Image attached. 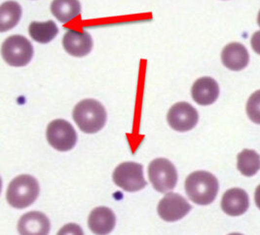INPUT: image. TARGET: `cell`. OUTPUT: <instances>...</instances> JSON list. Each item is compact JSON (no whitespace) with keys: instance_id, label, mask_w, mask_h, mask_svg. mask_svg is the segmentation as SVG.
Listing matches in <instances>:
<instances>
[{"instance_id":"cell-1","label":"cell","mask_w":260,"mask_h":235,"mask_svg":"<svg viewBox=\"0 0 260 235\" xmlns=\"http://www.w3.org/2000/svg\"><path fill=\"white\" fill-rule=\"evenodd\" d=\"M72 116L82 132L95 134L105 127L107 113L105 106L100 102L93 99H86L75 106Z\"/></svg>"},{"instance_id":"cell-2","label":"cell","mask_w":260,"mask_h":235,"mask_svg":"<svg viewBox=\"0 0 260 235\" xmlns=\"http://www.w3.org/2000/svg\"><path fill=\"white\" fill-rule=\"evenodd\" d=\"M184 187L189 199L198 205L213 203L219 188L217 179L206 171L191 173L185 180Z\"/></svg>"},{"instance_id":"cell-3","label":"cell","mask_w":260,"mask_h":235,"mask_svg":"<svg viewBox=\"0 0 260 235\" xmlns=\"http://www.w3.org/2000/svg\"><path fill=\"white\" fill-rule=\"evenodd\" d=\"M39 195V185L35 177L20 175L9 184L6 199L16 209H24L30 206Z\"/></svg>"},{"instance_id":"cell-4","label":"cell","mask_w":260,"mask_h":235,"mask_svg":"<svg viewBox=\"0 0 260 235\" xmlns=\"http://www.w3.org/2000/svg\"><path fill=\"white\" fill-rule=\"evenodd\" d=\"M1 54L9 66L20 68L26 66L31 61L34 47L24 36H9L2 44Z\"/></svg>"},{"instance_id":"cell-5","label":"cell","mask_w":260,"mask_h":235,"mask_svg":"<svg viewBox=\"0 0 260 235\" xmlns=\"http://www.w3.org/2000/svg\"><path fill=\"white\" fill-rule=\"evenodd\" d=\"M148 177L154 189L161 193L173 190L178 183V171L166 158L154 159L148 166Z\"/></svg>"},{"instance_id":"cell-6","label":"cell","mask_w":260,"mask_h":235,"mask_svg":"<svg viewBox=\"0 0 260 235\" xmlns=\"http://www.w3.org/2000/svg\"><path fill=\"white\" fill-rule=\"evenodd\" d=\"M46 137L49 144L59 152H69L77 142L76 131L63 119H56L48 125Z\"/></svg>"},{"instance_id":"cell-7","label":"cell","mask_w":260,"mask_h":235,"mask_svg":"<svg viewBox=\"0 0 260 235\" xmlns=\"http://www.w3.org/2000/svg\"><path fill=\"white\" fill-rule=\"evenodd\" d=\"M112 179L114 184L128 192L139 191L146 186L143 166L136 162H124L116 167Z\"/></svg>"},{"instance_id":"cell-8","label":"cell","mask_w":260,"mask_h":235,"mask_svg":"<svg viewBox=\"0 0 260 235\" xmlns=\"http://www.w3.org/2000/svg\"><path fill=\"white\" fill-rule=\"evenodd\" d=\"M167 120L169 125L175 131L187 132L197 125L199 114L188 103L179 102L170 108Z\"/></svg>"},{"instance_id":"cell-9","label":"cell","mask_w":260,"mask_h":235,"mask_svg":"<svg viewBox=\"0 0 260 235\" xmlns=\"http://www.w3.org/2000/svg\"><path fill=\"white\" fill-rule=\"evenodd\" d=\"M191 209V205L183 196L170 192L159 202L157 211L162 220L172 223L184 218Z\"/></svg>"},{"instance_id":"cell-10","label":"cell","mask_w":260,"mask_h":235,"mask_svg":"<svg viewBox=\"0 0 260 235\" xmlns=\"http://www.w3.org/2000/svg\"><path fill=\"white\" fill-rule=\"evenodd\" d=\"M62 46L71 56L81 58L92 51L93 39L87 32L70 30L63 36Z\"/></svg>"},{"instance_id":"cell-11","label":"cell","mask_w":260,"mask_h":235,"mask_svg":"<svg viewBox=\"0 0 260 235\" xmlns=\"http://www.w3.org/2000/svg\"><path fill=\"white\" fill-rule=\"evenodd\" d=\"M191 95L198 105L210 106L218 99L219 87L212 77H202L193 84Z\"/></svg>"},{"instance_id":"cell-12","label":"cell","mask_w":260,"mask_h":235,"mask_svg":"<svg viewBox=\"0 0 260 235\" xmlns=\"http://www.w3.org/2000/svg\"><path fill=\"white\" fill-rule=\"evenodd\" d=\"M51 223L46 215L40 212L26 213L18 223L20 234H48Z\"/></svg>"},{"instance_id":"cell-13","label":"cell","mask_w":260,"mask_h":235,"mask_svg":"<svg viewBox=\"0 0 260 235\" xmlns=\"http://www.w3.org/2000/svg\"><path fill=\"white\" fill-rule=\"evenodd\" d=\"M249 199L248 193L241 188L227 190L221 199V209L231 217H238L248 211Z\"/></svg>"},{"instance_id":"cell-14","label":"cell","mask_w":260,"mask_h":235,"mask_svg":"<svg viewBox=\"0 0 260 235\" xmlns=\"http://www.w3.org/2000/svg\"><path fill=\"white\" fill-rule=\"evenodd\" d=\"M115 224V214L107 207H96L88 218L89 228L95 234H107L114 229Z\"/></svg>"},{"instance_id":"cell-15","label":"cell","mask_w":260,"mask_h":235,"mask_svg":"<svg viewBox=\"0 0 260 235\" xmlns=\"http://www.w3.org/2000/svg\"><path fill=\"white\" fill-rule=\"evenodd\" d=\"M221 61L228 70L242 71L248 65L249 55L247 48L243 44L233 42L223 48L221 53Z\"/></svg>"},{"instance_id":"cell-16","label":"cell","mask_w":260,"mask_h":235,"mask_svg":"<svg viewBox=\"0 0 260 235\" xmlns=\"http://www.w3.org/2000/svg\"><path fill=\"white\" fill-rule=\"evenodd\" d=\"M51 12L59 22L66 24L80 15L81 4L79 0H53Z\"/></svg>"},{"instance_id":"cell-17","label":"cell","mask_w":260,"mask_h":235,"mask_svg":"<svg viewBox=\"0 0 260 235\" xmlns=\"http://www.w3.org/2000/svg\"><path fill=\"white\" fill-rule=\"evenodd\" d=\"M22 7L16 1H5L0 6V32L12 30L20 22Z\"/></svg>"},{"instance_id":"cell-18","label":"cell","mask_w":260,"mask_h":235,"mask_svg":"<svg viewBox=\"0 0 260 235\" xmlns=\"http://www.w3.org/2000/svg\"><path fill=\"white\" fill-rule=\"evenodd\" d=\"M28 34L36 42L46 44L58 36L59 28L51 20L44 23L32 22L28 26Z\"/></svg>"},{"instance_id":"cell-19","label":"cell","mask_w":260,"mask_h":235,"mask_svg":"<svg viewBox=\"0 0 260 235\" xmlns=\"http://www.w3.org/2000/svg\"><path fill=\"white\" fill-rule=\"evenodd\" d=\"M237 168L242 175L254 176L260 170V156L251 150H244L238 154Z\"/></svg>"},{"instance_id":"cell-20","label":"cell","mask_w":260,"mask_h":235,"mask_svg":"<svg viewBox=\"0 0 260 235\" xmlns=\"http://www.w3.org/2000/svg\"><path fill=\"white\" fill-rule=\"evenodd\" d=\"M247 113L253 123L260 125V90L249 97L247 103Z\"/></svg>"},{"instance_id":"cell-21","label":"cell","mask_w":260,"mask_h":235,"mask_svg":"<svg viewBox=\"0 0 260 235\" xmlns=\"http://www.w3.org/2000/svg\"><path fill=\"white\" fill-rule=\"evenodd\" d=\"M61 233H79V234H83L82 229L79 227V225L77 224H67L63 228H61L59 231V234Z\"/></svg>"},{"instance_id":"cell-22","label":"cell","mask_w":260,"mask_h":235,"mask_svg":"<svg viewBox=\"0 0 260 235\" xmlns=\"http://www.w3.org/2000/svg\"><path fill=\"white\" fill-rule=\"evenodd\" d=\"M250 44L252 50L260 55V32H256L253 34V36H251L250 39Z\"/></svg>"},{"instance_id":"cell-23","label":"cell","mask_w":260,"mask_h":235,"mask_svg":"<svg viewBox=\"0 0 260 235\" xmlns=\"http://www.w3.org/2000/svg\"><path fill=\"white\" fill-rule=\"evenodd\" d=\"M254 200L256 206L260 209V185L255 189V194H254Z\"/></svg>"},{"instance_id":"cell-24","label":"cell","mask_w":260,"mask_h":235,"mask_svg":"<svg viewBox=\"0 0 260 235\" xmlns=\"http://www.w3.org/2000/svg\"><path fill=\"white\" fill-rule=\"evenodd\" d=\"M257 24H258V25L260 26V11L259 13H258V16H257Z\"/></svg>"}]
</instances>
